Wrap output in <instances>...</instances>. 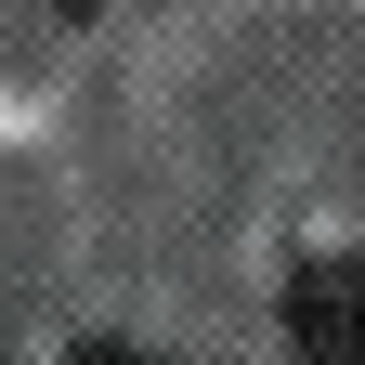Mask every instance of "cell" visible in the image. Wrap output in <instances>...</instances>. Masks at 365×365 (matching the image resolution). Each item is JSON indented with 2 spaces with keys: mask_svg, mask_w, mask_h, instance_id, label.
Returning <instances> with one entry per match:
<instances>
[{
  "mask_svg": "<svg viewBox=\"0 0 365 365\" xmlns=\"http://www.w3.org/2000/svg\"><path fill=\"white\" fill-rule=\"evenodd\" d=\"M78 365H157V352H130V339H91V352H78Z\"/></svg>",
  "mask_w": 365,
  "mask_h": 365,
  "instance_id": "obj_2",
  "label": "cell"
},
{
  "mask_svg": "<svg viewBox=\"0 0 365 365\" xmlns=\"http://www.w3.org/2000/svg\"><path fill=\"white\" fill-rule=\"evenodd\" d=\"M287 352L300 365H365V261H300L287 274Z\"/></svg>",
  "mask_w": 365,
  "mask_h": 365,
  "instance_id": "obj_1",
  "label": "cell"
}]
</instances>
